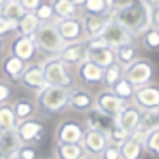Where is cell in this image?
I'll return each instance as SVG.
<instances>
[{
	"mask_svg": "<svg viewBox=\"0 0 159 159\" xmlns=\"http://www.w3.org/2000/svg\"><path fill=\"white\" fill-rule=\"evenodd\" d=\"M80 9L83 10V14L87 16L110 14L111 2L110 0H83L80 2Z\"/></svg>",
	"mask_w": 159,
	"mask_h": 159,
	"instance_id": "obj_29",
	"label": "cell"
},
{
	"mask_svg": "<svg viewBox=\"0 0 159 159\" xmlns=\"http://www.w3.org/2000/svg\"><path fill=\"white\" fill-rule=\"evenodd\" d=\"M100 38L104 41V44L111 49H117L123 45L134 44L135 38L132 35H129V33H127L120 24H117L116 21L111 20L107 25H106L104 31L102 33Z\"/></svg>",
	"mask_w": 159,
	"mask_h": 159,
	"instance_id": "obj_11",
	"label": "cell"
},
{
	"mask_svg": "<svg viewBox=\"0 0 159 159\" xmlns=\"http://www.w3.org/2000/svg\"><path fill=\"white\" fill-rule=\"evenodd\" d=\"M141 39V44L147 51L158 52L159 51V30L149 27L138 37Z\"/></svg>",
	"mask_w": 159,
	"mask_h": 159,
	"instance_id": "obj_36",
	"label": "cell"
},
{
	"mask_svg": "<svg viewBox=\"0 0 159 159\" xmlns=\"http://www.w3.org/2000/svg\"><path fill=\"white\" fill-rule=\"evenodd\" d=\"M123 78H124V68L116 61L114 63H111L110 66H107L104 69L102 84H104L106 89H111V87Z\"/></svg>",
	"mask_w": 159,
	"mask_h": 159,
	"instance_id": "obj_32",
	"label": "cell"
},
{
	"mask_svg": "<svg viewBox=\"0 0 159 159\" xmlns=\"http://www.w3.org/2000/svg\"><path fill=\"white\" fill-rule=\"evenodd\" d=\"M4 48V38H0V52L3 51Z\"/></svg>",
	"mask_w": 159,
	"mask_h": 159,
	"instance_id": "obj_46",
	"label": "cell"
},
{
	"mask_svg": "<svg viewBox=\"0 0 159 159\" xmlns=\"http://www.w3.org/2000/svg\"><path fill=\"white\" fill-rule=\"evenodd\" d=\"M132 103L141 111H156L159 108V84L151 83L134 90Z\"/></svg>",
	"mask_w": 159,
	"mask_h": 159,
	"instance_id": "obj_7",
	"label": "cell"
},
{
	"mask_svg": "<svg viewBox=\"0 0 159 159\" xmlns=\"http://www.w3.org/2000/svg\"><path fill=\"white\" fill-rule=\"evenodd\" d=\"M99 159H120V149H118V145L114 144H108L106 147V149L103 151V153L100 155Z\"/></svg>",
	"mask_w": 159,
	"mask_h": 159,
	"instance_id": "obj_44",
	"label": "cell"
},
{
	"mask_svg": "<svg viewBox=\"0 0 159 159\" xmlns=\"http://www.w3.org/2000/svg\"><path fill=\"white\" fill-rule=\"evenodd\" d=\"M24 14L25 11L21 7L20 0H7V2H4L3 7L0 9V16H3L4 18L13 21L16 24L21 20V17Z\"/></svg>",
	"mask_w": 159,
	"mask_h": 159,
	"instance_id": "obj_31",
	"label": "cell"
},
{
	"mask_svg": "<svg viewBox=\"0 0 159 159\" xmlns=\"http://www.w3.org/2000/svg\"><path fill=\"white\" fill-rule=\"evenodd\" d=\"M27 63H24L23 61H20L18 58L13 57V55H7L2 62V72L6 76L9 83H18L20 78L24 72Z\"/></svg>",
	"mask_w": 159,
	"mask_h": 159,
	"instance_id": "obj_22",
	"label": "cell"
},
{
	"mask_svg": "<svg viewBox=\"0 0 159 159\" xmlns=\"http://www.w3.org/2000/svg\"><path fill=\"white\" fill-rule=\"evenodd\" d=\"M111 21L110 14L103 16H82V23H83V31H84V39L96 38L100 37L104 31L106 25Z\"/></svg>",
	"mask_w": 159,
	"mask_h": 159,
	"instance_id": "obj_19",
	"label": "cell"
},
{
	"mask_svg": "<svg viewBox=\"0 0 159 159\" xmlns=\"http://www.w3.org/2000/svg\"><path fill=\"white\" fill-rule=\"evenodd\" d=\"M13 94V86L11 83H9L7 80H2L0 79V106L6 104L10 100Z\"/></svg>",
	"mask_w": 159,
	"mask_h": 159,
	"instance_id": "obj_43",
	"label": "cell"
},
{
	"mask_svg": "<svg viewBox=\"0 0 159 159\" xmlns=\"http://www.w3.org/2000/svg\"><path fill=\"white\" fill-rule=\"evenodd\" d=\"M68 108L87 114L94 108V94L84 87H73L69 90V104Z\"/></svg>",
	"mask_w": 159,
	"mask_h": 159,
	"instance_id": "obj_13",
	"label": "cell"
},
{
	"mask_svg": "<svg viewBox=\"0 0 159 159\" xmlns=\"http://www.w3.org/2000/svg\"><path fill=\"white\" fill-rule=\"evenodd\" d=\"M18 138L23 145H34L41 144L47 135V127L38 118H28V120L20 121L16 127Z\"/></svg>",
	"mask_w": 159,
	"mask_h": 159,
	"instance_id": "obj_6",
	"label": "cell"
},
{
	"mask_svg": "<svg viewBox=\"0 0 159 159\" xmlns=\"http://www.w3.org/2000/svg\"><path fill=\"white\" fill-rule=\"evenodd\" d=\"M18 83L23 87H25L30 92L34 93H39L47 84H45V79H44V72H42V66L38 62H33L28 63L25 66L24 72L21 75L20 82Z\"/></svg>",
	"mask_w": 159,
	"mask_h": 159,
	"instance_id": "obj_14",
	"label": "cell"
},
{
	"mask_svg": "<svg viewBox=\"0 0 159 159\" xmlns=\"http://www.w3.org/2000/svg\"><path fill=\"white\" fill-rule=\"evenodd\" d=\"M69 104V90L62 87L45 86L37 93L35 106L44 116H58L68 110Z\"/></svg>",
	"mask_w": 159,
	"mask_h": 159,
	"instance_id": "obj_2",
	"label": "cell"
},
{
	"mask_svg": "<svg viewBox=\"0 0 159 159\" xmlns=\"http://www.w3.org/2000/svg\"><path fill=\"white\" fill-rule=\"evenodd\" d=\"M49 4L52 7L55 20L78 17V11L80 7V2H73V0H52L49 2Z\"/></svg>",
	"mask_w": 159,
	"mask_h": 159,
	"instance_id": "obj_23",
	"label": "cell"
},
{
	"mask_svg": "<svg viewBox=\"0 0 159 159\" xmlns=\"http://www.w3.org/2000/svg\"><path fill=\"white\" fill-rule=\"evenodd\" d=\"M41 23L38 21V18L35 17L34 13H25L21 20L17 23L16 27V33L18 37H27V38H33L35 35V33L38 31Z\"/></svg>",
	"mask_w": 159,
	"mask_h": 159,
	"instance_id": "obj_25",
	"label": "cell"
},
{
	"mask_svg": "<svg viewBox=\"0 0 159 159\" xmlns=\"http://www.w3.org/2000/svg\"><path fill=\"white\" fill-rule=\"evenodd\" d=\"M86 156L82 144H57L54 149L55 159H83Z\"/></svg>",
	"mask_w": 159,
	"mask_h": 159,
	"instance_id": "obj_27",
	"label": "cell"
},
{
	"mask_svg": "<svg viewBox=\"0 0 159 159\" xmlns=\"http://www.w3.org/2000/svg\"><path fill=\"white\" fill-rule=\"evenodd\" d=\"M21 145L23 144L16 129L0 131V159H10L11 156H16Z\"/></svg>",
	"mask_w": 159,
	"mask_h": 159,
	"instance_id": "obj_21",
	"label": "cell"
},
{
	"mask_svg": "<svg viewBox=\"0 0 159 159\" xmlns=\"http://www.w3.org/2000/svg\"><path fill=\"white\" fill-rule=\"evenodd\" d=\"M89 118H87V127L86 128H92V129H99L103 131L106 134L110 132V129L114 127V118L107 117L103 113H100L99 110L93 108V110L87 113Z\"/></svg>",
	"mask_w": 159,
	"mask_h": 159,
	"instance_id": "obj_26",
	"label": "cell"
},
{
	"mask_svg": "<svg viewBox=\"0 0 159 159\" xmlns=\"http://www.w3.org/2000/svg\"><path fill=\"white\" fill-rule=\"evenodd\" d=\"M156 127H159L156 111H142L141 121H139V125L137 128V131L142 132V134H147L148 131L156 128Z\"/></svg>",
	"mask_w": 159,
	"mask_h": 159,
	"instance_id": "obj_37",
	"label": "cell"
},
{
	"mask_svg": "<svg viewBox=\"0 0 159 159\" xmlns=\"http://www.w3.org/2000/svg\"><path fill=\"white\" fill-rule=\"evenodd\" d=\"M47 159H52V158H47Z\"/></svg>",
	"mask_w": 159,
	"mask_h": 159,
	"instance_id": "obj_50",
	"label": "cell"
},
{
	"mask_svg": "<svg viewBox=\"0 0 159 159\" xmlns=\"http://www.w3.org/2000/svg\"><path fill=\"white\" fill-rule=\"evenodd\" d=\"M34 14H35V17L38 18V21L41 24H49V23L55 21L54 11H52V7L49 4V2H42L38 9L34 11Z\"/></svg>",
	"mask_w": 159,
	"mask_h": 159,
	"instance_id": "obj_38",
	"label": "cell"
},
{
	"mask_svg": "<svg viewBox=\"0 0 159 159\" xmlns=\"http://www.w3.org/2000/svg\"><path fill=\"white\" fill-rule=\"evenodd\" d=\"M83 159H96V158H93V156H89V155H86Z\"/></svg>",
	"mask_w": 159,
	"mask_h": 159,
	"instance_id": "obj_47",
	"label": "cell"
},
{
	"mask_svg": "<svg viewBox=\"0 0 159 159\" xmlns=\"http://www.w3.org/2000/svg\"><path fill=\"white\" fill-rule=\"evenodd\" d=\"M142 147H144V152H147L152 158L159 159V127L151 129L145 134Z\"/></svg>",
	"mask_w": 159,
	"mask_h": 159,
	"instance_id": "obj_33",
	"label": "cell"
},
{
	"mask_svg": "<svg viewBox=\"0 0 159 159\" xmlns=\"http://www.w3.org/2000/svg\"><path fill=\"white\" fill-rule=\"evenodd\" d=\"M87 61H90L92 63L99 66L100 69L104 70L107 66H110L111 63L116 62L114 49L108 48L107 45L100 47V48L89 49V51H87Z\"/></svg>",
	"mask_w": 159,
	"mask_h": 159,
	"instance_id": "obj_24",
	"label": "cell"
},
{
	"mask_svg": "<svg viewBox=\"0 0 159 159\" xmlns=\"http://www.w3.org/2000/svg\"><path fill=\"white\" fill-rule=\"evenodd\" d=\"M41 66L47 86L62 87L68 90L75 87V78L69 68L59 58H48L41 63Z\"/></svg>",
	"mask_w": 159,
	"mask_h": 159,
	"instance_id": "obj_3",
	"label": "cell"
},
{
	"mask_svg": "<svg viewBox=\"0 0 159 159\" xmlns=\"http://www.w3.org/2000/svg\"><path fill=\"white\" fill-rule=\"evenodd\" d=\"M155 76V66L148 58H137L129 66L124 68V79L134 89L151 83Z\"/></svg>",
	"mask_w": 159,
	"mask_h": 159,
	"instance_id": "obj_5",
	"label": "cell"
},
{
	"mask_svg": "<svg viewBox=\"0 0 159 159\" xmlns=\"http://www.w3.org/2000/svg\"><path fill=\"white\" fill-rule=\"evenodd\" d=\"M83 134V124L73 118H66L58 124L55 138H57V144H82Z\"/></svg>",
	"mask_w": 159,
	"mask_h": 159,
	"instance_id": "obj_9",
	"label": "cell"
},
{
	"mask_svg": "<svg viewBox=\"0 0 159 159\" xmlns=\"http://www.w3.org/2000/svg\"><path fill=\"white\" fill-rule=\"evenodd\" d=\"M113 92V94H114L116 97H118L120 100H123L124 103H131L132 102V96H134V87H132V84L129 83V82H127L125 79H120V80L117 82V83L114 84V86L111 87V89H108Z\"/></svg>",
	"mask_w": 159,
	"mask_h": 159,
	"instance_id": "obj_35",
	"label": "cell"
},
{
	"mask_svg": "<svg viewBox=\"0 0 159 159\" xmlns=\"http://www.w3.org/2000/svg\"><path fill=\"white\" fill-rule=\"evenodd\" d=\"M18 121L14 116L11 104L6 103V104L0 106V131H6V129H16Z\"/></svg>",
	"mask_w": 159,
	"mask_h": 159,
	"instance_id": "obj_34",
	"label": "cell"
},
{
	"mask_svg": "<svg viewBox=\"0 0 159 159\" xmlns=\"http://www.w3.org/2000/svg\"><path fill=\"white\" fill-rule=\"evenodd\" d=\"M149 7V21L151 27L159 30V2H147Z\"/></svg>",
	"mask_w": 159,
	"mask_h": 159,
	"instance_id": "obj_42",
	"label": "cell"
},
{
	"mask_svg": "<svg viewBox=\"0 0 159 159\" xmlns=\"http://www.w3.org/2000/svg\"><path fill=\"white\" fill-rule=\"evenodd\" d=\"M144 137L145 134L137 131V129L132 134H129L128 138L118 145L120 159H142V156H144V147H142Z\"/></svg>",
	"mask_w": 159,
	"mask_h": 159,
	"instance_id": "obj_18",
	"label": "cell"
},
{
	"mask_svg": "<svg viewBox=\"0 0 159 159\" xmlns=\"http://www.w3.org/2000/svg\"><path fill=\"white\" fill-rule=\"evenodd\" d=\"M108 144H110V141H108V135L106 132L99 131V129L84 128L82 147H83L86 155L99 159Z\"/></svg>",
	"mask_w": 159,
	"mask_h": 159,
	"instance_id": "obj_10",
	"label": "cell"
},
{
	"mask_svg": "<svg viewBox=\"0 0 159 159\" xmlns=\"http://www.w3.org/2000/svg\"><path fill=\"white\" fill-rule=\"evenodd\" d=\"M33 41L35 44V48L38 52L48 58H58L62 48L65 47V42L61 39L59 34L57 33L54 23L49 24H41L35 35L33 37Z\"/></svg>",
	"mask_w": 159,
	"mask_h": 159,
	"instance_id": "obj_4",
	"label": "cell"
},
{
	"mask_svg": "<svg viewBox=\"0 0 159 159\" xmlns=\"http://www.w3.org/2000/svg\"><path fill=\"white\" fill-rule=\"evenodd\" d=\"M16 156L18 159H39L38 151L34 145H21Z\"/></svg>",
	"mask_w": 159,
	"mask_h": 159,
	"instance_id": "obj_40",
	"label": "cell"
},
{
	"mask_svg": "<svg viewBox=\"0 0 159 159\" xmlns=\"http://www.w3.org/2000/svg\"><path fill=\"white\" fill-rule=\"evenodd\" d=\"M141 114L142 111L134 103H127L123 107V110L114 117V124L129 135L138 128L139 121H141Z\"/></svg>",
	"mask_w": 159,
	"mask_h": 159,
	"instance_id": "obj_15",
	"label": "cell"
},
{
	"mask_svg": "<svg viewBox=\"0 0 159 159\" xmlns=\"http://www.w3.org/2000/svg\"><path fill=\"white\" fill-rule=\"evenodd\" d=\"M54 25H55V28H57V33L59 34L61 39H62L65 44H72V42L83 41L84 39L82 17L55 20Z\"/></svg>",
	"mask_w": 159,
	"mask_h": 159,
	"instance_id": "obj_8",
	"label": "cell"
},
{
	"mask_svg": "<svg viewBox=\"0 0 159 159\" xmlns=\"http://www.w3.org/2000/svg\"><path fill=\"white\" fill-rule=\"evenodd\" d=\"M41 3H42L41 0H20V4L24 9L25 13H34Z\"/></svg>",
	"mask_w": 159,
	"mask_h": 159,
	"instance_id": "obj_45",
	"label": "cell"
},
{
	"mask_svg": "<svg viewBox=\"0 0 159 159\" xmlns=\"http://www.w3.org/2000/svg\"><path fill=\"white\" fill-rule=\"evenodd\" d=\"M16 27H17L16 23L0 16V38H6L11 33H16Z\"/></svg>",
	"mask_w": 159,
	"mask_h": 159,
	"instance_id": "obj_41",
	"label": "cell"
},
{
	"mask_svg": "<svg viewBox=\"0 0 159 159\" xmlns=\"http://www.w3.org/2000/svg\"><path fill=\"white\" fill-rule=\"evenodd\" d=\"M114 54H116V61L123 68H127L138 58V48H137V45L134 42V44L123 45V47L117 48L114 51Z\"/></svg>",
	"mask_w": 159,
	"mask_h": 159,
	"instance_id": "obj_30",
	"label": "cell"
},
{
	"mask_svg": "<svg viewBox=\"0 0 159 159\" xmlns=\"http://www.w3.org/2000/svg\"><path fill=\"white\" fill-rule=\"evenodd\" d=\"M110 17L134 38L139 37L145 30L151 27L149 7L144 0H131L128 6L124 9L110 11Z\"/></svg>",
	"mask_w": 159,
	"mask_h": 159,
	"instance_id": "obj_1",
	"label": "cell"
},
{
	"mask_svg": "<svg viewBox=\"0 0 159 159\" xmlns=\"http://www.w3.org/2000/svg\"><path fill=\"white\" fill-rule=\"evenodd\" d=\"M156 117H158V123H159V108L156 110Z\"/></svg>",
	"mask_w": 159,
	"mask_h": 159,
	"instance_id": "obj_48",
	"label": "cell"
},
{
	"mask_svg": "<svg viewBox=\"0 0 159 159\" xmlns=\"http://www.w3.org/2000/svg\"><path fill=\"white\" fill-rule=\"evenodd\" d=\"M103 72L104 70L100 69L99 66H96L94 63H92L90 61L86 59L78 66L76 76L80 80V83L87 84V86H96V84H102Z\"/></svg>",
	"mask_w": 159,
	"mask_h": 159,
	"instance_id": "obj_20",
	"label": "cell"
},
{
	"mask_svg": "<svg viewBox=\"0 0 159 159\" xmlns=\"http://www.w3.org/2000/svg\"><path fill=\"white\" fill-rule=\"evenodd\" d=\"M10 52L13 57L18 58L20 61H23L24 63H33V61L37 58L38 51L35 48L33 38H27V37H16L11 41L10 45Z\"/></svg>",
	"mask_w": 159,
	"mask_h": 159,
	"instance_id": "obj_17",
	"label": "cell"
},
{
	"mask_svg": "<svg viewBox=\"0 0 159 159\" xmlns=\"http://www.w3.org/2000/svg\"><path fill=\"white\" fill-rule=\"evenodd\" d=\"M10 159H18V158H17V156H11V158H10Z\"/></svg>",
	"mask_w": 159,
	"mask_h": 159,
	"instance_id": "obj_49",
	"label": "cell"
},
{
	"mask_svg": "<svg viewBox=\"0 0 159 159\" xmlns=\"http://www.w3.org/2000/svg\"><path fill=\"white\" fill-rule=\"evenodd\" d=\"M13 111H14V116L17 118V121H24L28 118L34 117L37 111V106L33 100L27 99V97H20L14 102V104H11Z\"/></svg>",
	"mask_w": 159,
	"mask_h": 159,
	"instance_id": "obj_28",
	"label": "cell"
},
{
	"mask_svg": "<svg viewBox=\"0 0 159 159\" xmlns=\"http://www.w3.org/2000/svg\"><path fill=\"white\" fill-rule=\"evenodd\" d=\"M61 61L65 63L68 68L69 66H79L82 62L87 59V47H86V39L78 42H72V44H65L62 48L61 54L58 55Z\"/></svg>",
	"mask_w": 159,
	"mask_h": 159,
	"instance_id": "obj_16",
	"label": "cell"
},
{
	"mask_svg": "<svg viewBox=\"0 0 159 159\" xmlns=\"http://www.w3.org/2000/svg\"><path fill=\"white\" fill-rule=\"evenodd\" d=\"M125 104L127 103H124L123 100L116 97L113 94V92L108 89L102 90L94 96V108L111 118H114L123 110V107Z\"/></svg>",
	"mask_w": 159,
	"mask_h": 159,
	"instance_id": "obj_12",
	"label": "cell"
},
{
	"mask_svg": "<svg viewBox=\"0 0 159 159\" xmlns=\"http://www.w3.org/2000/svg\"><path fill=\"white\" fill-rule=\"evenodd\" d=\"M107 135H108V141H110L111 144H114V145H120L121 142L125 141V139L129 137L124 129H121L120 127H117L116 124H114V127L110 129V132H108Z\"/></svg>",
	"mask_w": 159,
	"mask_h": 159,
	"instance_id": "obj_39",
	"label": "cell"
}]
</instances>
